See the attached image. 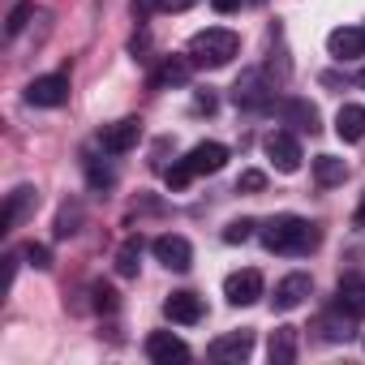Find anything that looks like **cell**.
<instances>
[{
  "mask_svg": "<svg viewBox=\"0 0 365 365\" xmlns=\"http://www.w3.org/2000/svg\"><path fill=\"white\" fill-rule=\"evenodd\" d=\"M258 237H262V245H267L271 254H292V258L314 254L318 241H322L318 224H309V220H301V215H275V220H267V224L258 228Z\"/></svg>",
  "mask_w": 365,
  "mask_h": 365,
  "instance_id": "cell-1",
  "label": "cell"
},
{
  "mask_svg": "<svg viewBox=\"0 0 365 365\" xmlns=\"http://www.w3.org/2000/svg\"><path fill=\"white\" fill-rule=\"evenodd\" d=\"M237 52H241V35L228 31V26H207L185 48V56H190L194 69H224V65H232Z\"/></svg>",
  "mask_w": 365,
  "mask_h": 365,
  "instance_id": "cell-2",
  "label": "cell"
},
{
  "mask_svg": "<svg viewBox=\"0 0 365 365\" xmlns=\"http://www.w3.org/2000/svg\"><path fill=\"white\" fill-rule=\"evenodd\" d=\"M26 103L31 108H65L69 103V73H43L26 82Z\"/></svg>",
  "mask_w": 365,
  "mask_h": 365,
  "instance_id": "cell-3",
  "label": "cell"
},
{
  "mask_svg": "<svg viewBox=\"0 0 365 365\" xmlns=\"http://www.w3.org/2000/svg\"><path fill=\"white\" fill-rule=\"evenodd\" d=\"M250 352H254V331H250V327L228 331V335L211 339V348H207V356H211L215 365H241V361H250Z\"/></svg>",
  "mask_w": 365,
  "mask_h": 365,
  "instance_id": "cell-4",
  "label": "cell"
},
{
  "mask_svg": "<svg viewBox=\"0 0 365 365\" xmlns=\"http://www.w3.org/2000/svg\"><path fill=\"white\" fill-rule=\"evenodd\" d=\"M262 150H267V159L275 163V172H284V176H292V172H301V142L292 138V133H284V129H275V133H267V142H262Z\"/></svg>",
  "mask_w": 365,
  "mask_h": 365,
  "instance_id": "cell-5",
  "label": "cell"
},
{
  "mask_svg": "<svg viewBox=\"0 0 365 365\" xmlns=\"http://www.w3.org/2000/svg\"><path fill=\"white\" fill-rule=\"evenodd\" d=\"M146 356H150L155 365H185L194 352H190L185 339L172 335V331H150V335H146Z\"/></svg>",
  "mask_w": 365,
  "mask_h": 365,
  "instance_id": "cell-6",
  "label": "cell"
},
{
  "mask_svg": "<svg viewBox=\"0 0 365 365\" xmlns=\"http://www.w3.org/2000/svg\"><path fill=\"white\" fill-rule=\"evenodd\" d=\"M150 254L168 267V271H190L194 267V245L185 237H176V232H163L150 241Z\"/></svg>",
  "mask_w": 365,
  "mask_h": 365,
  "instance_id": "cell-7",
  "label": "cell"
},
{
  "mask_svg": "<svg viewBox=\"0 0 365 365\" xmlns=\"http://www.w3.org/2000/svg\"><path fill=\"white\" fill-rule=\"evenodd\" d=\"M309 292H314V279H309L305 271H292V275H284V279L275 284V292H271V309H275V314H288V309L305 305Z\"/></svg>",
  "mask_w": 365,
  "mask_h": 365,
  "instance_id": "cell-8",
  "label": "cell"
},
{
  "mask_svg": "<svg viewBox=\"0 0 365 365\" xmlns=\"http://www.w3.org/2000/svg\"><path fill=\"white\" fill-rule=\"evenodd\" d=\"M271 82L258 73V69H250V73H241L237 78V86H232V103L237 108H250V112H258V108H267L271 103Z\"/></svg>",
  "mask_w": 365,
  "mask_h": 365,
  "instance_id": "cell-9",
  "label": "cell"
},
{
  "mask_svg": "<svg viewBox=\"0 0 365 365\" xmlns=\"http://www.w3.org/2000/svg\"><path fill=\"white\" fill-rule=\"evenodd\" d=\"M142 142V120L138 116H125V120H116V125H103V133H99V146L108 150V155H125V150H133Z\"/></svg>",
  "mask_w": 365,
  "mask_h": 365,
  "instance_id": "cell-10",
  "label": "cell"
},
{
  "mask_svg": "<svg viewBox=\"0 0 365 365\" xmlns=\"http://www.w3.org/2000/svg\"><path fill=\"white\" fill-rule=\"evenodd\" d=\"M224 297H228V305H254L262 297V271H254V267L232 271L224 279Z\"/></svg>",
  "mask_w": 365,
  "mask_h": 365,
  "instance_id": "cell-11",
  "label": "cell"
},
{
  "mask_svg": "<svg viewBox=\"0 0 365 365\" xmlns=\"http://www.w3.org/2000/svg\"><path fill=\"white\" fill-rule=\"evenodd\" d=\"M202 314H207V305H202L198 292H172V297L163 301V318H168V322H180V327L202 322Z\"/></svg>",
  "mask_w": 365,
  "mask_h": 365,
  "instance_id": "cell-12",
  "label": "cell"
},
{
  "mask_svg": "<svg viewBox=\"0 0 365 365\" xmlns=\"http://www.w3.org/2000/svg\"><path fill=\"white\" fill-rule=\"evenodd\" d=\"M39 207V190H31V185H18L9 198H5V215H0V232H14L31 211Z\"/></svg>",
  "mask_w": 365,
  "mask_h": 365,
  "instance_id": "cell-13",
  "label": "cell"
},
{
  "mask_svg": "<svg viewBox=\"0 0 365 365\" xmlns=\"http://www.w3.org/2000/svg\"><path fill=\"white\" fill-rule=\"evenodd\" d=\"M327 48H331L335 61H356V56H365V26H335V31L327 35Z\"/></svg>",
  "mask_w": 365,
  "mask_h": 365,
  "instance_id": "cell-14",
  "label": "cell"
},
{
  "mask_svg": "<svg viewBox=\"0 0 365 365\" xmlns=\"http://www.w3.org/2000/svg\"><path fill=\"white\" fill-rule=\"evenodd\" d=\"M185 163H190V172H194V176L220 172V168L228 163V146H224V142H198V146L185 155Z\"/></svg>",
  "mask_w": 365,
  "mask_h": 365,
  "instance_id": "cell-15",
  "label": "cell"
},
{
  "mask_svg": "<svg viewBox=\"0 0 365 365\" xmlns=\"http://www.w3.org/2000/svg\"><path fill=\"white\" fill-rule=\"evenodd\" d=\"M279 116H284V125H292L301 133H318V108L309 99H284Z\"/></svg>",
  "mask_w": 365,
  "mask_h": 365,
  "instance_id": "cell-16",
  "label": "cell"
},
{
  "mask_svg": "<svg viewBox=\"0 0 365 365\" xmlns=\"http://www.w3.org/2000/svg\"><path fill=\"white\" fill-rule=\"evenodd\" d=\"M318 331H322L327 344H348V339L356 335V318L335 305V314H322V318H318Z\"/></svg>",
  "mask_w": 365,
  "mask_h": 365,
  "instance_id": "cell-17",
  "label": "cell"
},
{
  "mask_svg": "<svg viewBox=\"0 0 365 365\" xmlns=\"http://www.w3.org/2000/svg\"><path fill=\"white\" fill-rule=\"evenodd\" d=\"M335 133H339V142H361L365 138V108L361 103H344L339 112H335Z\"/></svg>",
  "mask_w": 365,
  "mask_h": 365,
  "instance_id": "cell-18",
  "label": "cell"
},
{
  "mask_svg": "<svg viewBox=\"0 0 365 365\" xmlns=\"http://www.w3.org/2000/svg\"><path fill=\"white\" fill-rule=\"evenodd\" d=\"M335 305H339L344 314L361 318V314H365V279H361V275H344L339 288H335Z\"/></svg>",
  "mask_w": 365,
  "mask_h": 365,
  "instance_id": "cell-19",
  "label": "cell"
},
{
  "mask_svg": "<svg viewBox=\"0 0 365 365\" xmlns=\"http://www.w3.org/2000/svg\"><path fill=\"white\" fill-rule=\"evenodd\" d=\"M190 69H194L190 56H168V61L155 69L150 86H155V91H163V86H185V82H190Z\"/></svg>",
  "mask_w": 365,
  "mask_h": 365,
  "instance_id": "cell-20",
  "label": "cell"
},
{
  "mask_svg": "<svg viewBox=\"0 0 365 365\" xmlns=\"http://www.w3.org/2000/svg\"><path fill=\"white\" fill-rule=\"evenodd\" d=\"M267 356H271V365H292L297 361V327H275Z\"/></svg>",
  "mask_w": 365,
  "mask_h": 365,
  "instance_id": "cell-21",
  "label": "cell"
},
{
  "mask_svg": "<svg viewBox=\"0 0 365 365\" xmlns=\"http://www.w3.org/2000/svg\"><path fill=\"white\" fill-rule=\"evenodd\" d=\"M348 176V163L344 159H335V155H318L314 159V180L327 190V185H339V180Z\"/></svg>",
  "mask_w": 365,
  "mask_h": 365,
  "instance_id": "cell-22",
  "label": "cell"
},
{
  "mask_svg": "<svg viewBox=\"0 0 365 365\" xmlns=\"http://www.w3.org/2000/svg\"><path fill=\"white\" fill-rule=\"evenodd\" d=\"M82 215H86V211H82V202H78V198H73V202H65V207L56 211V241H69V237L82 228Z\"/></svg>",
  "mask_w": 365,
  "mask_h": 365,
  "instance_id": "cell-23",
  "label": "cell"
},
{
  "mask_svg": "<svg viewBox=\"0 0 365 365\" xmlns=\"http://www.w3.org/2000/svg\"><path fill=\"white\" fill-rule=\"evenodd\" d=\"M138 258H142V237H129V241L116 250V275L133 279V275H138Z\"/></svg>",
  "mask_w": 365,
  "mask_h": 365,
  "instance_id": "cell-24",
  "label": "cell"
},
{
  "mask_svg": "<svg viewBox=\"0 0 365 365\" xmlns=\"http://www.w3.org/2000/svg\"><path fill=\"white\" fill-rule=\"evenodd\" d=\"M31 14H35L31 0H18V5L9 9V18H5V35H22V26L31 22Z\"/></svg>",
  "mask_w": 365,
  "mask_h": 365,
  "instance_id": "cell-25",
  "label": "cell"
},
{
  "mask_svg": "<svg viewBox=\"0 0 365 365\" xmlns=\"http://www.w3.org/2000/svg\"><path fill=\"white\" fill-rule=\"evenodd\" d=\"M163 180H168V190H185L190 180H194V172H190V163H185V159H176V163L163 172Z\"/></svg>",
  "mask_w": 365,
  "mask_h": 365,
  "instance_id": "cell-26",
  "label": "cell"
},
{
  "mask_svg": "<svg viewBox=\"0 0 365 365\" xmlns=\"http://www.w3.org/2000/svg\"><path fill=\"white\" fill-rule=\"evenodd\" d=\"M258 190H267V172L250 168V172H241V176H237V194H258Z\"/></svg>",
  "mask_w": 365,
  "mask_h": 365,
  "instance_id": "cell-27",
  "label": "cell"
},
{
  "mask_svg": "<svg viewBox=\"0 0 365 365\" xmlns=\"http://www.w3.org/2000/svg\"><path fill=\"white\" fill-rule=\"evenodd\" d=\"M254 228H258L254 220H232V224L224 228V241H228V245H241V241H250V237H254Z\"/></svg>",
  "mask_w": 365,
  "mask_h": 365,
  "instance_id": "cell-28",
  "label": "cell"
},
{
  "mask_svg": "<svg viewBox=\"0 0 365 365\" xmlns=\"http://www.w3.org/2000/svg\"><path fill=\"white\" fill-rule=\"evenodd\" d=\"M86 180H91V190H112L116 176H112V168H103V163L91 159V163H86Z\"/></svg>",
  "mask_w": 365,
  "mask_h": 365,
  "instance_id": "cell-29",
  "label": "cell"
},
{
  "mask_svg": "<svg viewBox=\"0 0 365 365\" xmlns=\"http://www.w3.org/2000/svg\"><path fill=\"white\" fill-rule=\"evenodd\" d=\"M22 258H31V267H35V271H48V267H52V250H48V245H39V241H31V245L22 250Z\"/></svg>",
  "mask_w": 365,
  "mask_h": 365,
  "instance_id": "cell-30",
  "label": "cell"
},
{
  "mask_svg": "<svg viewBox=\"0 0 365 365\" xmlns=\"http://www.w3.org/2000/svg\"><path fill=\"white\" fill-rule=\"evenodd\" d=\"M91 297H95V309H99V314H112V309H116V292H112L108 284H95Z\"/></svg>",
  "mask_w": 365,
  "mask_h": 365,
  "instance_id": "cell-31",
  "label": "cell"
},
{
  "mask_svg": "<svg viewBox=\"0 0 365 365\" xmlns=\"http://www.w3.org/2000/svg\"><path fill=\"white\" fill-rule=\"evenodd\" d=\"M129 14H133L138 22H146L150 14H163V0H129Z\"/></svg>",
  "mask_w": 365,
  "mask_h": 365,
  "instance_id": "cell-32",
  "label": "cell"
},
{
  "mask_svg": "<svg viewBox=\"0 0 365 365\" xmlns=\"http://www.w3.org/2000/svg\"><path fill=\"white\" fill-rule=\"evenodd\" d=\"M194 5H198V0H163V14H185Z\"/></svg>",
  "mask_w": 365,
  "mask_h": 365,
  "instance_id": "cell-33",
  "label": "cell"
},
{
  "mask_svg": "<svg viewBox=\"0 0 365 365\" xmlns=\"http://www.w3.org/2000/svg\"><path fill=\"white\" fill-rule=\"evenodd\" d=\"M211 9L228 18V14H237V9H241V0H211Z\"/></svg>",
  "mask_w": 365,
  "mask_h": 365,
  "instance_id": "cell-34",
  "label": "cell"
},
{
  "mask_svg": "<svg viewBox=\"0 0 365 365\" xmlns=\"http://www.w3.org/2000/svg\"><path fill=\"white\" fill-rule=\"evenodd\" d=\"M194 112H215V95H194Z\"/></svg>",
  "mask_w": 365,
  "mask_h": 365,
  "instance_id": "cell-35",
  "label": "cell"
},
{
  "mask_svg": "<svg viewBox=\"0 0 365 365\" xmlns=\"http://www.w3.org/2000/svg\"><path fill=\"white\" fill-rule=\"evenodd\" d=\"M352 224H356V228H361V232H365V198H361V202H356V215H352Z\"/></svg>",
  "mask_w": 365,
  "mask_h": 365,
  "instance_id": "cell-36",
  "label": "cell"
},
{
  "mask_svg": "<svg viewBox=\"0 0 365 365\" xmlns=\"http://www.w3.org/2000/svg\"><path fill=\"white\" fill-rule=\"evenodd\" d=\"M129 48H133V56H138V52H146V48H150V39H146V35H138V39H133Z\"/></svg>",
  "mask_w": 365,
  "mask_h": 365,
  "instance_id": "cell-37",
  "label": "cell"
},
{
  "mask_svg": "<svg viewBox=\"0 0 365 365\" xmlns=\"http://www.w3.org/2000/svg\"><path fill=\"white\" fill-rule=\"evenodd\" d=\"M250 5H262V0H250Z\"/></svg>",
  "mask_w": 365,
  "mask_h": 365,
  "instance_id": "cell-38",
  "label": "cell"
},
{
  "mask_svg": "<svg viewBox=\"0 0 365 365\" xmlns=\"http://www.w3.org/2000/svg\"><path fill=\"white\" fill-rule=\"evenodd\" d=\"M361 82H365V78H361Z\"/></svg>",
  "mask_w": 365,
  "mask_h": 365,
  "instance_id": "cell-39",
  "label": "cell"
}]
</instances>
